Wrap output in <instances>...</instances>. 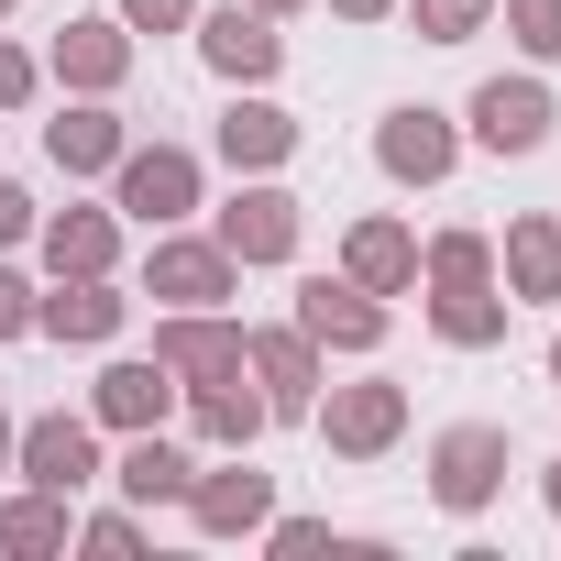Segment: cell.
<instances>
[{"mask_svg": "<svg viewBox=\"0 0 561 561\" xmlns=\"http://www.w3.org/2000/svg\"><path fill=\"white\" fill-rule=\"evenodd\" d=\"M34 220H45V209H34L12 176H0V253H12V242H34Z\"/></svg>", "mask_w": 561, "mask_h": 561, "instance_id": "d6a6232c", "label": "cell"}, {"mask_svg": "<svg viewBox=\"0 0 561 561\" xmlns=\"http://www.w3.org/2000/svg\"><path fill=\"white\" fill-rule=\"evenodd\" d=\"M375 165H386L397 187H440V176L462 165V133H451V111H430V100H397V111L375 122Z\"/></svg>", "mask_w": 561, "mask_h": 561, "instance_id": "9c48e42d", "label": "cell"}, {"mask_svg": "<svg viewBox=\"0 0 561 561\" xmlns=\"http://www.w3.org/2000/svg\"><path fill=\"white\" fill-rule=\"evenodd\" d=\"M0 473H12V408H0Z\"/></svg>", "mask_w": 561, "mask_h": 561, "instance_id": "8d00e7d4", "label": "cell"}, {"mask_svg": "<svg viewBox=\"0 0 561 561\" xmlns=\"http://www.w3.org/2000/svg\"><path fill=\"white\" fill-rule=\"evenodd\" d=\"M331 12H342V23H386V12H397V0H331Z\"/></svg>", "mask_w": 561, "mask_h": 561, "instance_id": "836d02e7", "label": "cell"}, {"mask_svg": "<svg viewBox=\"0 0 561 561\" xmlns=\"http://www.w3.org/2000/svg\"><path fill=\"white\" fill-rule=\"evenodd\" d=\"M298 331L320 353H386V298L353 287V275H309L298 287Z\"/></svg>", "mask_w": 561, "mask_h": 561, "instance_id": "4fadbf2b", "label": "cell"}, {"mask_svg": "<svg viewBox=\"0 0 561 561\" xmlns=\"http://www.w3.org/2000/svg\"><path fill=\"white\" fill-rule=\"evenodd\" d=\"M111 209L144 220V231H176V220L198 209V154H187V144H122V165H111Z\"/></svg>", "mask_w": 561, "mask_h": 561, "instance_id": "7a4b0ae2", "label": "cell"}, {"mask_svg": "<svg viewBox=\"0 0 561 561\" xmlns=\"http://www.w3.org/2000/svg\"><path fill=\"white\" fill-rule=\"evenodd\" d=\"M419 275H430V287H495V242L484 231H430Z\"/></svg>", "mask_w": 561, "mask_h": 561, "instance_id": "484cf974", "label": "cell"}, {"mask_svg": "<svg viewBox=\"0 0 561 561\" xmlns=\"http://www.w3.org/2000/svg\"><path fill=\"white\" fill-rule=\"evenodd\" d=\"M187 419H198V440H209V451H253L275 408H264V386L220 375V386H187Z\"/></svg>", "mask_w": 561, "mask_h": 561, "instance_id": "603a6c76", "label": "cell"}, {"mask_svg": "<svg viewBox=\"0 0 561 561\" xmlns=\"http://www.w3.org/2000/svg\"><path fill=\"white\" fill-rule=\"evenodd\" d=\"M320 440L342 451V462H386L397 440H408V386H386V375H364V386H320Z\"/></svg>", "mask_w": 561, "mask_h": 561, "instance_id": "277c9868", "label": "cell"}, {"mask_svg": "<svg viewBox=\"0 0 561 561\" xmlns=\"http://www.w3.org/2000/svg\"><path fill=\"white\" fill-rule=\"evenodd\" d=\"M23 331H34V287H23L12 264H0V342H23Z\"/></svg>", "mask_w": 561, "mask_h": 561, "instance_id": "1f68e13d", "label": "cell"}, {"mask_svg": "<svg viewBox=\"0 0 561 561\" xmlns=\"http://www.w3.org/2000/svg\"><path fill=\"white\" fill-rule=\"evenodd\" d=\"M198 67L231 78V89H264L287 67V34H275V12H253V0H220V12H198Z\"/></svg>", "mask_w": 561, "mask_h": 561, "instance_id": "ba28073f", "label": "cell"}, {"mask_svg": "<svg viewBox=\"0 0 561 561\" xmlns=\"http://www.w3.org/2000/svg\"><path fill=\"white\" fill-rule=\"evenodd\" d=\"M12 12H23V0H0V23H12Z\"/></svg>", "mask_w": 561, "mask_h": 561, "instance_id": "f35d334b", "label": "cell"}, {"mask_svg": "<svg viewBox=\"0 0 561 561\" xmlns=\"http://www.w3.org/2000/svg\"><path fill=\"white\" fill-rule=\"evenodd\" d=\"M298 154V111H275L264 89H231V111H220V165L231 176H275Z\"/></svg>", "mask_w": 561, "mask_h": 561, "instance_id": "9a60e30c", "label": "cell"}, {"mask_svg": "<svg viewBox=\"0 0 561 561\" xmlns=\"http://www.w3.org/2000/svg\"><path fill=\"white\" fill-rule=\"evenodd\" d=\"M154 364L176 375V397L187 386H220V375H242V320L231 309H165L154 320Z\"/></svg>", "mask_w": 561, "mask_h": 561, "instance_id": "30bf717a", "label": "cell"}, {"mask_svg": "<svg viewBox=\"0 0 561 561\" xmlns=\"http://www.w3.org/2000/svg\"><path fill=\"white\" fill-rule=\"evenodd\" d=\"M298 220H309V209H298L287 187L253 176V187H231V198H220V220H209V231H220V253H231V264H298Z\"/></svg>", "mask_w": 561, "mask_h": 561, "instance_id": "52a82bcc", "label": "cell"}, {"mask_svg": "<svg viewBox=\"0 0 561 561\" xmlns=\"http://www.w3.org/2000/svg\"><path fill=\"white\" fill-rule=\"evenodd\" d=\"M78 550L122 561V550H144V517H133V506H100V517H78Z\"/></svg>", "mask_w": 561, "mask_h": 561, "instance_id": "f1b7e54d", "label": "cell"}, {"mask_svg": "<svg viewBox=\"0 0 561 561\" xmlns=\"http://www.w3.org/2000/svg\"><path fill=\"white\" fill-rule=\"evenodd\" d=\"M539 495H550V517H561V462H550V473H539Z\"/></svg>", "mask_w": 561, "mask_h": 561, "instance_id": "e575fe53", "label": "cell"}, {"mask_svg": "<svg viewBox=\"0 0 561 561\" xmlns=\"http://www.w3.org/2000/svg\"><path fill=\"white\" fill-rule=\"evenodd\" d=\"M495 275H506L517 309H550L561 298V209H517L506 242H495Z\"/></svg>", "mask_w": 561, "mask_h": 561, "instance_id": "e0dca14e", "label": "cell"}, {"mask_svg": "<svg viewBox=\"0 0 561 561\" xmlns=\"http://www.w3.org/2000/svg\"><path fill=\"white\" fill-rule=\"evenodd\" d=\"M34 89H45V67H34V56H23L12 34H0V111H23Z\"/></svg>", "mask_w": 561, "mask_h": 561, "instance_id": "4dcf8cb0", "label": "cell"}, {"mask_svg": "<svg viewBox=\"0 0 561 561\" xmlns=\"http://www.w3.org/2000/svg\"><path fill=\"white\" fill-rule=\"evenodd\" d=\"M253 12H275V23H287V12H309V0H253Z\"/></svg>", "mask_w": 561, "mask_h": 561, "instance_id": "d590c367", "label": "cell"}, {"mask_svg": "<svg viewBox=\"0 0 561 561\" xmlns=\"http://www.w3.org/2000/svg\"><path fill=\"white\" fill-rule=\"evenodd\" d=\"M122 309H133V298L111 287V275H56V298H34V331L100 353V342H122Z\"/></svg>", "mask_w": 561, "mask_h": 561, "instance_id": "2e32d148", "label": "cell"}, {"mask_svg": "<svg viewBox=\"0 0 561 561\" xmlns=\"http://www.w3.org/2000/svg\"><path fill=\"white\" fill-rule=\"evenodd\" d=\"M89 419L122 430V440H133V430H165V419H176V375H165V364H111V375L89 386Z\"/></svg>", "mask_w": 561, "mask_h": 561, "instance_id": "44dd1931", "label": "cell"}, {"mask_svg": "<svg viewBox=\"0 0 561 561\" xmlns=\"http://www.w3.org/2000/svg\"><path fill=\"white\" fill-rule=\"evenodd\" d=\"M506 473H517V440H506L495 419H451V430L430 440V495H440L451 517H484V506L506 495Z\"/></svg>", "mask_w": 561, "mask_h": 561, "instance_id": "6da1fadb", "label": "cell"}, {"mask_svg": "<svg viewBox=\"0 0 561 561\" xmlns=\"http://www.w3.org/2000/svg\"><path fill=\"white\" fill-rule=\"evenodd\" d=\"M550 386H561V331H550Z\"/></svg>", "mask_w": 561, "mask_h": 561, "instance_id": "74e56055", "label": "cell"}, {"mask_svg": "<svg viewBox=\"0 0 561 561\" xmlns=\"http://www.w3.org/2000/svg\"><path fill=\"white\" fill-rule=\"evenodd\" d=\"M187 473H198V462H187L165 430H133V440H122V462H111V484H122L133 506H176V495H187Z\"/></svg>", "mask_w": 561, "mask_h": 561, "instance_id": "cb8c5ba5", "label": "cell"}, {"mask_svg": "<svg viewBox=\"0 0 561 561\" xmlns=\"http://www.w3.org/2000/svg\"><path fill=\"white\" fill-rule=\"evenodd\" d=\"M122 144H133V122H122L111 100H67V111L45 122V154H56L67 176H111V165H122Z\"/></svg>", "mask_w": 561, "mask_h": 561, "instance_id": "d6986e66", "label": "cell"}, {"mask_svg": "<svg viewBox=\"0 0 561 561\" xmlns=\"http://www.w3.org/2000/svg\"><path fill=\"white\" fill-rule=\"evenodd\" d=\"M34 242H45V275H111L122 264V209H45Z\"/></svg>", "mask_w": 561, "mask_h": 561, "instance_id": "ffe728a7", "label": "cell"}, {"mask_svg": "<svg viewBox=\"0 0 561 561\" xmlns=\"http://www.w3.org/2000/svg\"><path fill=\"white\" fill-rule=\"evenodd\" d=\"M56 550H78V517H67V495H45V484L0 495V561H56Z\"/></svg>", "mask_w": 561, "mask_h": 561, "instance_id": "7402d4cb", "label": "cell"}, {"mask_svg": "<svg viewBox=\"0 0 561 561\" xmlns=\"http://www.w3.org/2000/svg\"><path fill=\"white\" fill-rule=\"evenodd\" d=\"M45 67H56L67 100H111V89L133 78V23H122V12H100V23H56Z\"/></svg>", "mask_w": 561, "mask_h": 561, "instance_id": "8fae6325", "label": "cell"}, {"mask_svg": "<svg viewBox=\"0 0 561 561\" xmlns=\"http://www.w3.org/2000/svg\"><path fill=\"white\" fill-rule=\"evenodd\" d=\"M144 287L165 298V309H231V287H242V264L220 253V231H154V253H144Z\"/></svg>", "mask_w": 561, "mask_h": 561, "instance_id": "5b68a950", "label": "cell"}, {"mask_svg": "<svg viewBox=\"0 0 561 561\" xmlns=\"http://www.w3.org/2000/svg\"><path fill=\"white\" fill-rule=\"evenodd\" d=\"M111 12H122L133 34H187V23H198V0H111Z\"/></svg>", "mask_w": 561, "mask_h": 561, "instance_id": "f546056e", "label": "cell"}, {"mask_svg": "<svg viewBox=\"0 0 561 561\" xmlns=\"http://www.w3.org/2000/svg\"><path fill=\"white\" fill-rule=\"evenodd\" d=\"M187 528L198 539H253L264 517H275V473H253V451H220L209 473H187Z\"/></svg>", "mask_w": 561, "mask_h": 561, "instance_id": "8992f818", "label": "cell"}, {"mask_svg": "<svg viewBox=\"0 0 561 561\" xmlns=\"http://www.w3.org/2000/svg\"><path fill=\"white\" fill-rule=\"evenodd\" d=\"M342 275H353V287H375V298H408V287H419V231L386 220V209L353 220V231H342Z\"/></svg>", "mask_w": 561, "mask_h": 561, "instance_id": "ac0fdd59", "label": "cell"}, {"mask_svg": "<svg viewBox=\"0 0 561 561\" xmlns=\"http://www.w3.org/2000/svg\"><path fill=\"white\" fill-rule=\"evenodd\" d=\"M12 473L78 506V495L100 484V419H78V408H45V419H23V430H12Z\"/></svg>", "mask_w": 561, "mask_h": 561, "instance_id": "3957f363", "label": "cell"}, {"mask_svg": "<svg viewBox=\"0 0 561 561\" xmlns=\"http://www.w3.org/2000/svg\"><path fill=\"white\" fill-rule=\"evenodd\" d=\"M242 375L264 386V408H275V419H309V408H320V342H309L298 320L242 331Z\"/></svg>", "mask_w": 561, "mask_h": 561, "instance_id": "7c38bea8", "label": "cell"}, {"mask_svg": "<svg viewBox=\"0 0 561 561\" xmlns=\"http://www.w3.org/2000/svg\"><path fill=\"white\" fill-rule=\"evenodd\" d=\"M506 309H517V298H495V287H430V331H440L451 353H495V342H506Z\"/></svg>", "mask_w": 561, "mask_h": 561, "instance_id": "d4e9b609", "label": "cell"}, {"mask_svg": "<svg viewBox=\"0 0 561 561\" xmlns=\"http://www.w3.org/2000/svg\"><path fill=\"white\" fill-rule=\"evenodd\" d=\"M495 12H506V34H517V56H561V0H495Z\"/></svg>", "mask_w": 561, "mask_h": 561, "instance_id": "83f0119b", "label": "cell"}, {"mask_svg": "<svg viewBox=\"0 0 561 561\" xmlns=\"http://www.w3.org/2000/svg\"><path fill=\"white\" fill-rule=\"evenodd\" d=\"M462 122H473V144H484V154H539L561 111H550V89H539V78H484Z\"/></svg>", "mask_w": 561, "mask_h": 561, "instance_id": "5bb4252c", "label": "cell"}, {"mask_svg": "<svg viewBox=\"0 0 561 561\" xmlns=\"http://www.w3.org/2000/svg\"><path fill=\"white\" fill-rule=\"evenodd\" d=\"M397 12L419 23V45H473L495 23V0H397Z\"/></svg>", "mask_w": 561, "mask_h": 561, "instance_id": "4316f807", "label": "cell"}]
</instances>
